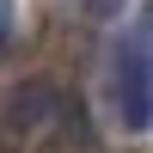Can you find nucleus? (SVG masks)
<instances>
[{"label": "nucleus", "mask_w": 153, "mask_h": 153, "mask_svg": "<svg viewBox=\"0 0 153 153\" xmlns=\"http://www.w3.org/2000/svg\"><path fill=\"white\" fill-rule=\"evenodd\" d=\"M110 98H117L123 129L147 135V123H153V43H147V25H129V37L110 55Z\"/></svg>", "instance_id": "f257e3e1"}, {"label": "nucleus", "mask_w": 153, "mask_h": 153, "mask_svg": "<svg viewBox=\"0 0 153 153\" xmlns=\"http://www.w3.org/2000/svg\"><path fill=\"white\" fill-rule=\"evenodd\" d=\"M61 110V92H55V80H25V86H12L6 92V104H0V129L19 141V135H37L49 117Z\"/></svg>", "instance_id": "f03ea898"}, {"label": "nucleus", "mask_w": 153, "mask_h": 153, "mask_svg": "<svg viewBox=\"0 0 153 153\" xmlns=\"http://www.w3.org/2000/svg\"><path fill=\"white\" fill-rule=\"evenodd\" d=\"M12 43V0H0V49Z\"/></svg>", "instance_id": "7ed1b4c3"}, {"label": "nucleus", "mask_w": 153, "mask_h": 153, "mask_svg": "<svg viewBox=\"0 0 153 153\" xmlns=\"http://www.w3.org/2000/svg\"><path fill=\"white\" fill-rule=\"evenodd\" d=\"M86 6H92V12H117L123 0H86Z\"/></svg>", "instance_id": "20e7f679"}]
</instances>
